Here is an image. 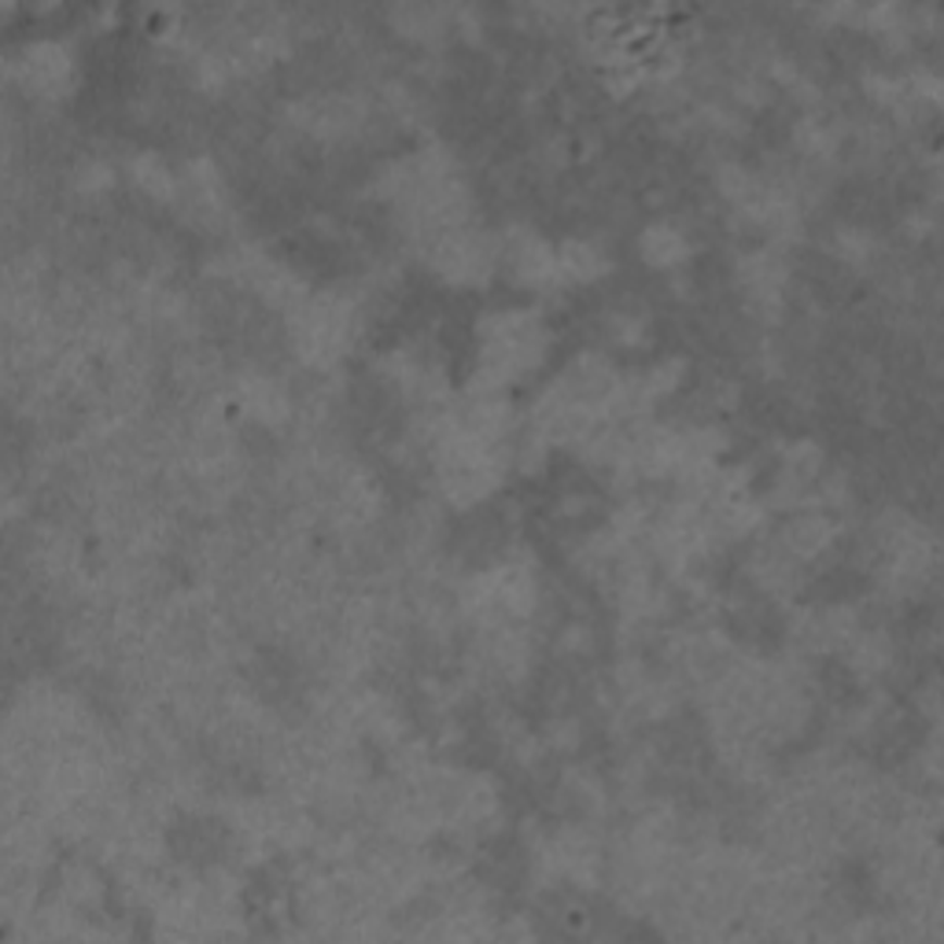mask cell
Here are the masks:
<instances>
[{
  "instance_id": "1",
  "label": "cell",
  "mask_w": 944,
  "mask_h": 944,
  "mask_svg": "<svg viewBox=\"0 0 944 944\" xmlns=\"http://www.w3.org/2000/svg\"><path fill=\"white\" fill-rule=\"evenodd\" d=\"M642 255H646L650 266H676L679 259L687 255V240L671 226H653L646 229V237H642Z\"/></svg>"
}]
</instances>
